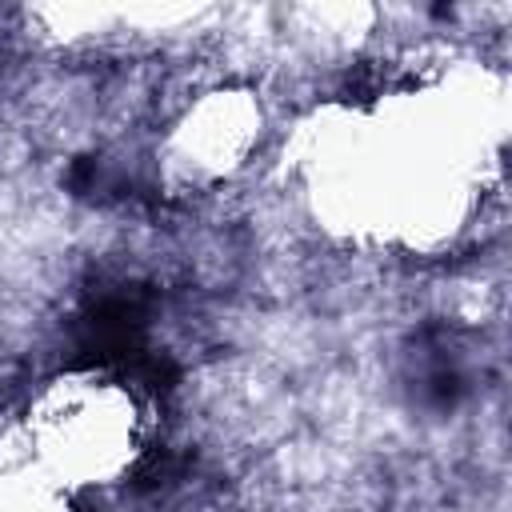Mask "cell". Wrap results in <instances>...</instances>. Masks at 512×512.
<instances>
[{
    "instance_id": "obj_2",
    "label": "cell",
    "mask_w": 512,
    "mask_h": 512,
    "mask_svg": "<svg viewBox=\"0 0 512 512\" xmlns=\"http://www.w3.org/2000/svg\"><path fill=\"white\" fill-rule=\"evenodd\" d=\"M260 132V104L252 92L232 88V92H204L196 100L176 132L168 136V164L188 180V184H216L228 180L232 172L244 168L248 148L256 144Z\"/></svg>"
},
{
    "instance_id": "obj_1",
    "label": "cell",
    "mask_w": 512,
    "mask_h": 512,
    "mask_svg": "<svg viewBox=\"0 0 512 512\" xmlns=\"http://www.w3.org/2000/svg\"><path fill=\"white\" fill-rule=\"evenodd\" d=\"M144 416L120 380L60 376L28 408L24 448L64 488L116 484L140 456Z\"/></svg>"
}]
</instances>
